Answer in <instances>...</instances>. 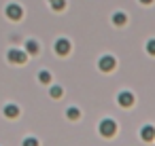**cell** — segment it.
<instances>
[{
    "mask_svg": "<svg viewBox=\"0 0 155 146\" xmlns=\"http://www.w3.org/2000/svg\"><path fill=\"white\" fill-rule=\"evenodd\" d=\"M68 116H74V119H77V116H79V112H77V110H72V108H70V110H68Z\"/></svg>",
    "mask_w": 155,
    "mask_h": 146,
    "instance_id": "cell-15",
    "label": "cell"
},
{
    "mask_svg": "<svg viewBox=\"0 0 155 146\" xmlns=\"http://www.w3.org/2000/svg\"><path fill=\"white\" fill-rule=\"evenodd\" d=\"M147 49H149V53H151V55H155V40H149Z\"/></svg>",
    "mask_w": 155,
    "mask_h": 146,
    "instance_id": "cell-13",
    "label": "cell"
},
{
    "mask_svg": "<svg viewBox=\"0 0 155 146\" xmlns=\"http://www.w3.org/2000/svg\"><path fill=\"white\" fill-rule=\"evenodd\" d=\"M132 102H134L132 93H121V95H119V104H121V106H132Z\"/></svg>",
    "mask_w": 155,
    "mask_h": 146,
    "instance_id": "cell-6",
    "label": "cell"
},
{
    "mask_svg": "<svg viewBox=\"0 0 155 146\" xmlns=\"http://www.w3.org/2000/svg\"><path fill=\"white\" fill-rule=\"evenodd\" d=\"M142 135H144V140H153V129L151 127H144L142 129Z\"/></svg>",
    "mask_w": 155,
    "mask_h": 146,
    "instance_id": "cell-11",
    "label": "cell"
},
{
    "mask_svg": "<svg viewBox=\"0 0 155 146\" xmlns=\"http://www.w3.org/2000/svg\"><path fill=\"white\" fill-rule=\"evenodd\" d=\"M24 146H38V142H36L34 138H28V140L24 142Z\"/></svg>",
    "mask_w": 155,
    "mask_h": 146,
    "instance_id": "cell-12",
    "label": "cell"
},
{
    "mask_svg": "<svg viewBox=\"0 0 155 146\" xmlns=\"http://www.w3.org/2000/svg\"><path fill=\"white\" fill-rule=\"evenodd\" d=\"M100 131H102L104 135H113V133H115V123H113V121H104V123L100 125Z\"/></svg>",
    "mask_w": 155,
    "mask_h": 146,
    "instance_id": "cell-5",
    "label": "cell"
},
{
    "mask_svg": "<svg viewBox=\"0 0 155 146\" xmlns=\"http://www.w3.org/2000/svg\"><path fill=\"white\" fill-rule=\"evenodd\" d=\"M113 21H115L117 26H123V24L127 21V17H125L123 13H115V15H113Z\"/></svg>",
    "mask_w": 155,
    "mask_h": 146,
    "instance_id": "cell-7",
    "label": "cell"
},
{
    "mask_svg": "<svg viewBox=\"0 0 155 146\" xmlns=\"http://www.w3.org/2000/svg\"><path fill=\"white\" fill-rule=\"evenodd\" d=\"M21 15H24V11H21L19 5H9V7H7V17H9V19L17 21V19H21Z\"/></svg>",
    "mask_w": 155,
    "mask_h": 146,
    "instance_id": "cell-1",
    "label": "cell"
},
{
    "mask_svg": "<svg viewBox=\"0 0 155 146\" xmlns=\"http://www.w3.org/2000/svg\"><path fill=\"white\" fill-rule=\"evenodd\" d=\"M9 59H11L13 64H24V62H26V53L13 49V51H9Z\"/></svg>",
    "mask_w": 155,
    "mask_h": 146,
    "instance_id": "cell-2",
    "label": "cell"
},
{
    "mask_svg": "<svg viewBox=\"0 0 155 146\" xmlns=\"http://www.w3.org/2000/svg\"><path fill=\"white\" fill-rule=\"evenodd\" d=\"M5 114H7V116H17V114H19V110H17V106H13V104H11V106H7V108H5Z\"/></svg>",
    "mask_w": 155,
    "mask_h": 146,
    "instance_id": "cell-8",
    "label": "cell"
},
{
    "mask_svg": "<svg viewBox=\"0 0 155 146\" xmlns=\"http://www.w3.org/2000/svg\"><path fill=\"white\" fill-rule=\"evenodd\" d=\"M38 78H41L43 83H47V81H49V74H47V72H41V74H38Z\"/></svg>",
    "mask_w": 155,
    "mask_h": 146,
    "instance_id": "cell-14",
    "label": "cell"
},
{
    "mask_svg": "<svg viewBox=\"0 0 155 146\" xmlns=\"http://www.w3.org/2000/svg\"><path fill=\"white\" fill-rule=\"evenodd\" d=\"M140 2H144V5H151V0H140Z\"/></svg>",
    "mask_w": 155,
    "mask_h": 146,
    "instance_id": "cell-16",
    "label": "cell"
},
{
    "mask_svg": "<svg viewBox=\"0 0 155 146\" xmlns=\"http://www.w3.org/2000/svg\"><path fill=\"white\" fill-rule=\"evenodd\" d=\"M55 51H58L60 55H66V53L70 51V43H68L66 38H60V40L55 43Z\"/></svg>",
    "mask_w": 155,
    "mask_h": 146,
    "instance_id": "cell-3",
    "label": "cell"
},
{
    "mask_svg": "<svg viewBox=\"0 0 155 146\" xmlns=\"http://www.w3.org/2000/svg\"><path fill=\"white\" fill-rule=\"evenodd\" d=\"M49 2H51V7H53L55 11H62V9L66 7V2H64V0H49Z\"/></svg>",
    "mask_w": 155,
    "mask_h": 146,
    "instance_id": "cell-9",
    "label": "cell"
},
{
    "mask_svg": "<svg viewBox=\"0 0 155 146\" xmlns=\"http://www.w3.org/2000/svg\"><path fill=\"white\" fill-rule=\"evenodd\" d=\"M100 68H102L104 72L113 70V68H115V59H113V57H108V55H104V57L100 59Z\"/></svg>",
    "mask_w": 155,
    "mask_h": 146,
    "instance_id": "cell-4",
    "label": "cell"
},
{
    "mask_svg": "<svg viewBox=\"0 0 155 146\" xmlns=\"http://www.w3.org/2000/svg\"><path fill=\"white\" fill-rule=\"evenodd\" d=\"M26 49H28V53H36V51H38V45H36L34 40H28V45H26Z\"/></svg>",
    "mask_w": 155,
    "mask_h": 146,
    "instance_id": "cell-10",
    "label": "cell"
}]
</instances>
